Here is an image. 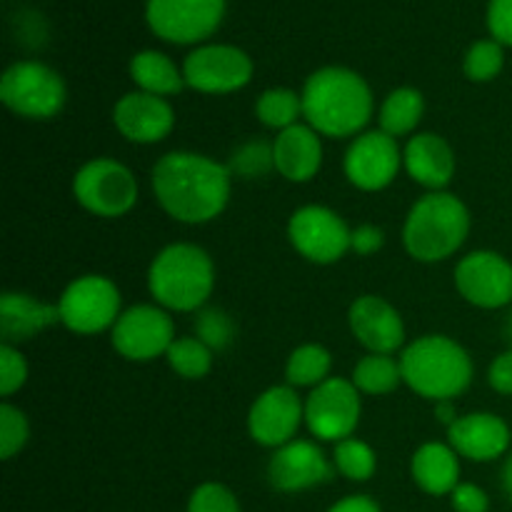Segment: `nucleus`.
Here are the masks:
<instances>
[{
	"label": "nucleus",
	"instance_id": "bb28decb",
	"mask_svg": "<svg viewBox=\"0 0 512 512\" xmlns=\"http://www.w3.org/2000/svg\"><path fill=\"white\" fill-rule=\"evenodd\" d=\"M400 380H403V370H400V360H395L393 355L368 353L353 370V385L365 395L393 393Z\"/></svg>",
	"mask_w": 512,
	"mask_h": 512
},
{
	"label": "nucleus",
	"instance_id": "f257e3e1",
	"mask_svg": "<svg viewBox=\"0 0 512 512\" xmlns=\"http://www.w3.org/2000/svg\"><path fill=\"white\" fill-rule=\"evenodd\" d=\"M153 193L160 208L178 223L203 225L218 218L230 200L228 165L188 150H175L155 163Z\"/></svg>",
	"mask_w": 512,
	"mask_h": 512
},
{
	"label": "nucleus",
	"instance_id": "393cba45",
	"mask_svg": "<svg viewBox=\"0 0 512 512\" xmlns=\"http://www.w3.org/2000/svg\"><path fill=\"white\" fill-rule=\"evenodd\" d=\"M130 78L138 90L150 95H175L185 88V75L173 60L158 50H140L130 60Z\"/></svg>",
	"mask_w": 512,
	"mask_h": 512
},
{
	"label": "nucleus",
	"instance_id": "6e6552de",
	"mask_svg": "<svg viewBox=\"0 0 512 512\" xmlns=\"http://www.w3.org/2000/svg\"><path fill=\"white\" fill-rule=\"evenodd\" d=\"M60 323L78 335H95L113 328L120 318V290L103 275L75 278L58 300Z\"/></svg>",
	"mask_w": 512,
	"mask_h": 512
},
{
	"label": "nucleus",
	"instance_id": "4c0bfd02",
	"mask_svg": "<svg viewBox=\"0 0 512 512\" xmlns=\"http://www.w3.org/2000/svg\"><path fill=\"white\" fill-rule=\"evenodd\" d=\"M488 30L503 48H512V0H490Z\"/></svg>",
	"mask_w": 512,
	"mask_h": 512
},
{
	"label": "nucleus",
	"instance_id": "f03ea898",
	"mask_svg": "<svg viewBox=\"0 0 512 512\" xmlns=\"http://www.w3.org/2000/svg\"><path fill=\"white\" fill-rule=\"evenodd\" d=\"M303 118L325 138H350L373 118V93L363 75L340 65L320 68L305 80L300 93Z\"/></svg>",
	"mask_w": 512,
	"mask_h": 512
},
{
	"label": "nucleus",
	"instance_id": "a18cd8bd",
	"mask_svg": "<svg viewBox=\"0 0 512 512\" xmlns=\"http://www.w3.org/2000/svg\"><path fill=\"white\" fill-rule=\"evenodd\" d=\"M508 338H510V343H512V315H510V320H508Z\"/></svg>",
	"mask_w": 512,
	"mask_h": 512
},
{
	"label": "nucleus",
	"instance_id": "c03bdc74",
	"mask_svg": "<svg viewBox=\"0 0 512 512\" xmlns=\"http://www.w3.org/2000/svg\"><path fill=\"white\" fill-rule=\"evenodd\" d=\"M503 488H505V493H508V498L512 500V455L505 460V465H503Z\"/></svg>",
	"mask_w": 512,
	"mask_h": 512
},
{
	"label": "nucleus",
	"instance_id": "473e14b6",
	"mask_svg": "<svg viewBox=\"0 0 512 512\" xmlns=\"http://www.w3.org/2000/svg\"><path fill=\"white\" fill-rule=\"evenodd\" d=\"M230 173L238 175V178L255 180L268 175L275 168V155H273V143H265V140H248L245 145H240L238 150L230 158Z\"/></svg>",
	"mask_w": 512,
	"mask_h": 512
},
{
	"label": "nucleus",
	"instance_id": "cd10ccee",
	"mask_svg": "<svg viewBox=\"0 0 512 512\" xmlns=\"http://www.w3.org/2000/svg\"><path fill=\"white\" fill-rule=\"evenodd\" d=\"M330 365H333V358L323 345H300L290 353L285 378H288L290 388H318L320 383L328 380Z\"/></svg>",
	"mask_w": 512,
	"mask_h": 512
},
{
	"label": "nucleus",
	"instance_id": "79ce46f5",
	"mask_svg": "<svg viewBox=\"0 0 512 512\" xmlns=\"http://www.w3.org/2000/svg\"><path fill=\"white\" fill-rule=\"evenodd\" d=\"M328 512H380V505L368 495H350V498L335 503Z\"/></svg>",
	"mask_w": 512,
	"mask_h": 512
},
{
	"label": "nucleus",
	"instance_id": "412c9836",
	"mask_svg": "<svg viewBox=\"0 0 512 512\" xmlns=\"http://www.w3.org/2000/svg\"><path fill=\"white\" fill-rule=\"evenodd\" d=\"M275 170L290 183H308L323 165V143L308 123H298L280 130L273 140Z\"/></svg>",
	"mask_w": 512,
	"mask_h": 512
},
{
	"label": "nucleus",
	"instance_id": "9b49d317",
	"mask_svg": "<svg viewBox=\"0 0 512 512\" xmlns=\"http://www.w3.org/2000/svg\"><path fill=\"white\" fill-rule=\"evenodd\" d=\"M225 15V0H148L145 20L168 43H200L215 33Z\"/></svg>",
	"mask_w": 512,
	"mask_h": 512
},
{
	"label": "nucleus",
	"instance_id": "f704fd0d",
	"mask_svg": "<svg viewBox=\"0 0 512 512\" xmlns=\"http://www.w3.org/2000/svg\"><path fill=\"white\" fill-rule=\"evenodd\" d=\"M235 325L223 310L208 308L200 310L195 318V338L203 340L210 350H223L233 343Z\"/></svg>",
	"mask_w": 512,
	"mask_h": 512
},
{
	"label": "nucleus",
	"instance_id": "f3484780",
	"mask_svg": "<svg viewBox=\"0 0 512 512\" xmlns=\"http://www.w3.org/2000/svg\"><path fill=\"white\" fill-rule=\"evenodd\" d=\"M113 123L130 143L153 145L170 135L175 125V110L160 95L133 90L115 103Z\"/></svg>",
	"mask_w": 512,
	"mask_h": 512
},
{
	"label": "nucleus",
	"instance_id": "6ab92c4d",
	"mask_svg": "<svg viewBox=\"0 0 512 512\" xmlns=\"http://www.w3.org/2000/svg\"><path fill=\"white\" fill-rule=\"evenodd\" d=\"M350 330L370 353L393 355L405 345V323L398 310L380 295H360L350 305Z\"/></svg>",
	"mask_w": 512,
	"mask_h": 512
},
{
	"label": "nucleus",
	"instance_id": "423d86ee",
	"mask_svg": "<svg viewBox=\"0 0 512 512\" xmlns=\"http://www.w3.org/2000/svg\"><path fill=\"white\" fill-rule=\"evenodd\" d=\"M0 100L10 113L28 120H50L63 110L65 83L60 73L38 60L13 63L0 78Z\"/></svg>",
	"mask_w": 512,
	"mask_h": 512
},
{
	"label": "nucleus",
	"instance_id": "0eeeda50",
	"mask_svg": "<svg viewBox=\"0 0 512 512\" xmlns=\"http://www.w3.org/2000/svg\"><path fill=\"white\" fill-rule=\"evenodd\" d=\"M73 195L98 218H120L138 200V180L113 158L88 160L73 178Z\"/></svg>",
	"mask_w": 512,
	"mask_h": 512
},
{
	"label": "nucleus",
	"instance_id": "72a5a7b5",
	"mask_svg": "<svg viewBox=\"0 0 512 512\" xmlns=\"http://www.w3.org/2000/svg\"><path fill=\"white\" fill-rule=\"evenodd\" d=\"M30 438L28 418L15 405L3 403L0 405V458L10 460L25 448Z\"/></svg>",
	"mask_w": 512,
	"mask_h": 512
},
{
	"label": "nucleus",
	"instance_id": "ddd939ff",
	"mask_svg": "<svg viewBox=\"0 0 512 512\" xmlns=\"http://www.w3.org/2000/svg\"><path fill=\"white\" fill-rule=\"evenodd\" d=\"M183 75L185 85L198 93H235L253 78V60L235 45H200L185 58Z\"/></svg>",
	"mask_w": 512,
	"mask_h": 512
},
{
	"label": "nucleus",
	"instance_id": "ea45409f",
	"mask_svg": "<svg viewBox=\"0 0 512 512\" xmlns=\"http://www.w3.org/2000/svg\"><path fill=\"white\" fill-rule=\"evenodd\" d=\"M385 245V233L375 225H360V228L353 230L350 235V250H355L358 255H373L378 253Z\"/></svg>",
	"mask_w": 512,
	"mask_h": 512
},
{
	"label": "nucleus",
	"instance_id": "c9c22d12",
	"mask_svg": "<svg viewBox=\"0 0 512 512\" xmlns=\"http://www.w3.org/2000/svg\"><path fill=\"white\" fill-rule=\"evenodd\" d=\"M188 512H243L233 490L220 483H203L193 490Z\"/></svg>",
	"mask_w": 512,
	"mask_h": 512
},
{
	"label": "nucleus",
	"instance_id": "2eb2a0df",
	"mask_svg": "<svg viewBox=\"0 0 512 512\" xmlns=\"http://www.w3.org/2000/svg\"><path fill=\"white\" fill-rule=\"evenodd\" d=\"M400 165H403V153L398 140L383 130H373V133H360L350 143L343 168L355 188L375 193L388 188L398 178Z\"/></svg>",
	"mask_w": 512,
	"mask_h": 512
},
{
	"label": "nucleus",
	"instance_id": "7ed1b4c3",
	"mask_svg": "<svg viewBox=\"0 0 512 512\" xmlns=\"http://www.w3.org/2000/svg\"><path fill=\"white\" fill-rule=\"evenodd\" d=\"M403 383L420 398L453 400L473 383V360L448 335H425L400 355Z\"/></svg>",
	"mask_w": 512,
	"mask_h": 512
},
{
	"label": "nucleus",
	"instance_id": "2f4dec72",
	"mask_svg": "<svg viewBox=\"0 0 512 512\" xmlns=\"http://www.w3.org/2000/svg\"><path fill=\"white\" fill-rule=\"evenodd\" d=\"M505 65V50L498 40H475L463 60V70L473 83H488L498 78Z\"/></svg>",
	"mask_w": 512,
	"mask_h": 512
},
{
	"label": "nucleus",
	"instance_id": "f8f14e48",
	"mask_svg": "<svg viewBox=\"0 0 512 512\" xmlns=\"http://www.w3.org/2000/svg\"><path fill=\"white\" fill-rule=\"evenodd\" d=\"M350 235L343 218L325 205H305L295 210L288 223V238L293 248L310 263H338L350 250Z\"/></svg>",
	"mask_w": 512,
	"mask_h": 512
},
{
	"label": "nucleus",
	"instance_id": "dca6fc26",
	"mask_svg": "<svg viewBox=\"0 0 512 512\" xmlns=\"http://www.w3.org/2000/svg\"><path fill=\"white\" fill-rule=\"evenodd\" d=\"M305 420V403L290 385L268 388L253 403L248 415L250 438L265 448H283L295 440L300 423Z\"/></svg>",
	"mask_w": 512,
	"mask_h": 512
},
{
	"label": "nucleus",
	"instance_id": "5701e85b",
	"mask_svg": "<svg viewBox=\"0 0 512 512\" xmlns=\"http://www.w3.org/2000/svg\"><path fill=\"white\" fill-rule=\"evenodd\" d=\"M60 323L58 305H48L25 293H5L0 298V335L3 343L18 345Z\"/></svg>",
	"mask_w": 512,
	"mask_h": 512
},
{
	"label": "nucleus",
	"instance_id": "a19ab883",
	"mask_svg": "<svg viewBox=\"0 0 512 512\" xmlns=\"http://www.w3.org/2000/svg\"><path fill=\"white\" fill-rule=\"evenodd\" d=\"M488 383L495 393L512 395V348L500 353L488 370Z\"/></svg>",
	"mask_w": 512,
	"mask_h": 512
},
{
	"label": "nucleus",
	"instance_id": "a878e982",
	"mask_svg": "<svg viewBox=\"0 0 512 512\" xmlns=\"http://www.w3.org/2000/svg\"><path fill=\"white\" fill-rule=\"evenodd\" d=\"M425 100L423 93L415 88H398L383 100L380 105V130L390 138L398 140L400 135H408L418 128L423 118Z\"/></svg>",
	"mask_w": 512,
	"mask_h": 512
},
{
	"label": "nucleus",
	"instance_id": "a211bd4d",
	"mask_svg": "<svg viewBox=\"0 0 512 512\" xmlns=\"http://www.w3.org/2000/svg\"><path fill=\"white\" fill-rule=\"evenodd\" d=\"M268 478L280 493H300L328 483L333 478V465L310 440H290L270 458Z\"/></svg>",
	"mask_w": 512,
	"mask_h": 512
},
{
	"label": "nucleus",
	"instance_id": "1a4fd4ad",
	"mask_svg": "<svg viewBox=\"0 0 512 512\" xmlns=\"http://www.w3.org/2000/svg\"><path fill=\"white\" fill-rule=\"evenodd\" d=\"M360 390L353 380L328 378L310 390L305 400V425L315 438L325 443H340L350 438L360 423Z\"/></svg>",
	"mask_w": 512,
	"mask_h": 512
},
{
	"label": "nucleus",
	"instance_id": "9d476101",
	"mask_svg": "<svg viewBox=\"0 0 512 512\" xmlns=\"http://www.w3.org/2000/svg\"><path fill=\"white\" fill-rule=\"evenodd\" d=\"M110 340L120 358L150 363L160 355H168L170 345L175 343L173 318L158 305H133L120 313Z\"/></svg>",
	"mask_w": 512,
	"mask_h": 512
},
{
	"label": "nucleus",
	"instance_id": "20e7f679",
	"mask_svg": "<svg viewBox=\"0 0 512 512\" xmlns=\"http://www.w3.org/2000/svg\"><path fill=\"white\" fill-rule=\"evenodd\" d=\"M148 288L160 308L193 313L203 308L213 293L215 265L198 245L173 243L150 263Z\"/></svg>",
	"mask_w": 512,
	"mask_h": 512
},
{
	"label": "nucleus",
	"instance_id": "37998d69",
	"mask_svg": "<svg viewBox=\"0 0 512 512\" xmlns=\"http://www.w3.org/2000/svg\"><path fill=\"white\" fill-rule=\"evenodd\" d=\"M435 415H438L440 423L448 425V428L458 420V415H455V408H453V400H440L438 408H435Z\"/></svg>",
	"mask_w": 512,
	"mask_h": 512
},
{
	"label": "nucleus",
	"instance_id": "4468645a",
	"mask_svg": "<svg viewBox=\"0 0 512 512\" xmlns=\"http://www.w3.org/2000/svg\"><path fill=\"white\" fill-rule=\"evenodd\" d=\"M455 288L475 308L498 310L512 303V265L493 250H475L455 268Z\"/></svg>",
	"mask_w": 512,
	"mask_h": 512
},
{
	"label": "nucleus",
	"instance_id": "e433bc0d",
	"mask_svg": "<svg viewBox=\"0 0 512 512\" xmlns=\"http://www.w3.org/2000/svg\"><path fill=\"white\" fill-rule=\"evenodd\" d=\"M28 380V363L15 345H0V395L10 398Z\"/></svg>",
	"mask_w": 512,
	"mask_h": 512
},
{
	"label": "nucleus",
	"instance_id": "c85d7f7f",
	"mask_svg": "<svg viewBox=\"0 0 512 512\" xmlns=\"http://www.w3.org/2000/svg\"><path fill=\"white\" fill-rule=\"evenodd\" d=\"M255 115L260 123L273 130H288L300 123L303 115V98L290 88H270L255 103Z\"/></svg>",
	"mask_w": 512,
	"mask_h": 512
},
{
	"label": "nucleus",
	"instance_id": "aec40b11",
	"mask_svg": "<svg viewBox=\"0 0 512 512\" xmlns=\"http://www.w3.org/2000/svg\"><path fill=\"white\" fill-rule=\"evenodd\" d=\"M450 448L475 463H490L510 448V428L500 415L470 413L460 415L448 428Z\"/></svg>",
	"mask_w": 512,
	"mask_h": 512
},
{
	"label": "nucleus",
	"instance_id": "39448f33",
	"mask_svg": "<svg viewBox=\"0 0 512 512\" xmlns=\"http://www.w3.org/2000/svg\"><path fill=\"white\" fill-rule=\"evenodd\" d=\"M470 233V213L455 195L428 193L410 208L403 228L405 250L420 263H440L460 250Z\"/></svg>",
	"mask_w": 512,
	"mask_h": 512
},
{
	"label": "nucleus",
	"instance_id": "c756f323",
	"mask_svg": "<svg viewBox=\"0 0 512 512\" xmlns=\"http://www.w3.org/2000/svg\"><path fill=\"white\" fill-rule=\"evenodd\" d=\"M165 358H168L170 368L185 380L205 378L213 368V350L195 335L193 338H175Z\"/></svg>",
	"mask_w": 512,
	"mask_h": 512
},
{
	"label": "nucleus",
	"instance_id": "4be33fe9",
	"mask_svg": "<svg viewBox=\"0 0 512 512\" xmlns=\"http://www.w3.org/2000/svg\"><path fill=\"white\" fill-rule=\"evenodd\" d=\"M403 165L423 188L440 193L455 175V155L448 140L435 133H418L403 150Z\"/></svg>",
	"mask_w": 512,
	"mask_h": 512
},
{
	"label": "nucleus",
	"instance_id": "58836bf2",
	"mask_svg": "<svg viewBox=\"0 0 512 512\" xmlns=\"http://www.w3.org/2000/svg\"><path fill=\"white\" fill-rule=\"evenodd\" d=\"M455 512H488L490 498L483 488L473 483H460L458 488L450 493Z\"/></svg>",
	"mask_w": 512,
	"mask_h": 512
},
{
	"label": "nucleus",
	"instance_id": "b1692460",
	"mask_svg": "<svg viewBox=\"0 0 512 512\" xmlns=\"http://www.w3.org/2000/svg\"><path fill=\"white\" fill-rule=\"evenodd\" d=\"M413 480L428 495H450L460 485V460L450 445L425 443L413 455Z\"/></svg>",
	"mask_w": 512,
	"mask_h": 512
},
{
	"label": "nucleus",
	"instance_id": "7c9ffc66",
	"mask_svg": "<svg viewBox=\"0 0 512 512\" xmlns=\"http://www.w3.org/2000/svg\"><path fill=\"white\" fill-rule=\"evenodd\" d=\"M378 460H375L373 448L358 438H345L335 445V470L355 483H365L375 475Z\"/></svg>",
	"mask_w": 512,
	"mask_h": 512
}]
</instances>
